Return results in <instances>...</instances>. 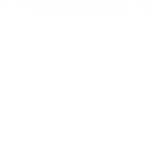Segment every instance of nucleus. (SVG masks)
<instances>
[]
</instances>
